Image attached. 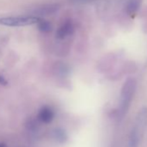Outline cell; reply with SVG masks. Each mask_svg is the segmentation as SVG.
I'll return each instance as SVG.
<instances>
[{
  "label": "cell",
  "instance_id": "1",
  "mask_svg": "<svg viewBox=\"0 0 147 147\" xmlns=\"http://www.w3.org/2000/svg\"><path fill=\"white\" fill-rule=\"evenodd\" d=\"M147 127V107H144L138 111L133 127L129 135L128 147H138L143 135Z\"/></svg>",
  "mask_w": 147,
  "mask_h": 147
},
{
  "label": "cell",
  "instance_id": "2",
  "mask_svg": "<svg viewBox=\"0 0 147 147\" xmlns=\"http://www.w3.org/2000/svg\"><path fill=\"white\" fill-rule=\"evenodd\" d=\"M137 82L133 78L127 79L121 88L120 94V103H119V114L123 117L128 111L131 100L133 99L136 91Z\"/></svg>",
  "mask_w": 147,
  "mask_h": 147
},
{
  "label": "cell",
  "instance_id": "3",
  "mask_svg": "<svg viewBox=\"0 0 147 147\" xmlns=\"http://www.w3.org/2000/svg\"><path fill=\"white\" fill-rule=\"evenodd\" d=\"M41 18L32 16L24 17H9L0 18V24L8 27H24L37 24Z\"/></svg>",
  "mask_w": 147,
  "mask_h": 147
},
{
  "label": "cell",
  "instance_id": "4",
  "mask_svg": "<svg viewBox=\"0 0 147 147\" xmlns=\"http://www.w3.org/2000/svg\"><path fill=\"white\" fill-rule=\"evenodd\" d=\"M55 117V113L49 107H42L38 112V119L44 124L50 123Z\"/></svg>",
  "mask_w": 147,
  "mask_h": 147
},
{
  "label": "cell",
  "instance_id": "5",
  "mask_svg": "<svg viewBox=\"0 0 147 147\" xmlns=\"http://www.w3.org/2000/svg\"><path fill=\"white\" fill-rule=\"evenodd\" d=\"M73 32V24L70 21H67L61 24L56 31V37L58 39H64Z\"/></svg>",
  "mask_w": 147,
  "mask_h": 147
},
{
  "label": "cell",
  "instance_id": "6",
  "mask_svg": "<svg viewBox=\"0 0 147 147\" xmlns=\"http://www.w3.org/2000/svg\"><path fill=\"white\" fill-rule=\"evenodd\" d=\"M141 5V0H128V2L126 4V13L130 17H134L138 11L139 10Z\"/></svg>",
  "mask_w": 147,
  "mask_h": 147
},
{
  "label": "cell",
  "instance_id": "7",
  "mask_svg": "<svg viewBox=\"0 0 147 147\" xmlns=\"http://www.w3.org/2000/svg\"><path fill=\"white\" fill-rule=\"evenodd\" d=\"M38 25V29L42 31V32H49L52 30V25L49 21L46 20H40L37 23Z\"/></svg>",
  "mask_w": 147,
  "mask_h": 147
},
{
  "label": "cell",
  "instance_id": "8",
  "mask_svg": "<svg viewBox=\"0 0 147 147\" xmlns=\"http://www.w3.org/2000/svg\"><path fill=\"white\" fill-rule=\"evenodd\" d=\"M54 137H55V140H57L60 143H63L67 139L66 134L64 133V131L61 129H55L54 131Z\"/></svg>",
  "mask_w": 147,
  "mask_h": 147
},
{
  "label": "cell",
  "instance_id": "9",
  "mask_svg": "<svg viewBox=\"0 0 147 147\" xmlns=\"http://www.w3.org/2000/svg\"><path fill=\"white\" fill-rule=\"evenodd\" d=\"M56 10H57L56 5H47V6H44L43 8H40L39 13L41 15H49V14L55 12Z\"/></svg>",
  "mask_w": 147,
  "mask_h": 147
},
{
  "label": "cell",
  "instance_id": "10",
  "mask_svg": "<svg viewBox=\"0 0 147 147\" xmlns=\"http://www.w3.org/2000/svg\"><path fill=\"white\" fill-rule=\"evenodd\" d=\"M7 83H8V82L5 80V78L0 76V84L3 85V86H5V85H7Z\"/></svg>",
  "mask_w": 147,
  "mask_h": 147
},
{
  "label": "cell",
  "instance_id": "11",
  "mask_svg": "<svg viewBox=\"0 0 147 147\" xmlns=\"http://www.w3.org/2000/svg\"><path fill=\"white\" fill-rule=\"evenodd\" d=\"M0 147H8L6 144L5 143H0Z\"/></svg>",
  "mask_w": 147,
  "mask_h": 147
}]
</instances>
